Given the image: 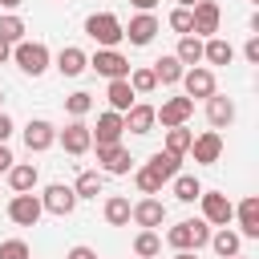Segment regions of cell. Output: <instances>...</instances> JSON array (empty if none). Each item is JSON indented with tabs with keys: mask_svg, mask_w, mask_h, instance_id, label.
<instances>
[{
	"mask_svg": "<svg viewBox=\"0 0 259 259\" xmlns=\"http://www.w3.org/2000/svg\"><path fill=\"white\" fill-rule=\"evenodd\" d=\"M206 121H210L214 130H227V125L235 121V101H231V97H223V93L214 89V93L206 97Z\"/></svg>",
	"mask_w": 259,
	"mask_h": 259,
	"instance_id": "obj_20",
	"label": "cell"
},
{
	"mask_svg": "<svg viewBox=\"0 0 259 259\" xmlns=\"http://www.w3.org/2000/svg\"><path fill=\"white\" fill-rule=\"evenodd\" d=\"M121 134H125V121H121V113H117V109H105V113L97 117V125H93V146L121 142Z\"/></svg>",
	"mask_w": 259,
	"mask_h": 259,
	"instance_id": "obj_17",
	"label": "cell"
},
{
	"mask_svg": "<svg viewBox=\"0 0 259 259\" xmlns=\"http://www.w3.org/2000/svg\"><path fill=\"white\" fill-rule=\"evenodd\" d=\"M16 158H12V150H8V142H0V174H8V166H12Z\"/></svg>",
	"mask_w": 259,
	"mask_h": 259,
	"instance_id": "obj_42",
	"label": "cell"
},
{
	"mask_svg": "<svg viewBox=\"0 0 259 259\" xmlns=\"http://www.w3.org/2000/svg\"><path fill=\"white\" fill-rule=\"evenodd\" d=\"M53 142H57V125H53V121L32 117V121L24 125V146H28V154H45Z\"/></svg>",
	"mask_w": 259,
	"mask_h": 259,
	"instance_id": "obj_16",
	"label": "cell"
},
{
	"mask_svg": "<svg viewBox=\"0 0 259 259\" xmlns=\"http://www.w3.org/2000/svg\"><path fill=\"white\" fill-rule=\"evenodd\" d=\"M243 57H247V65H259V36H247V45H243Z\"/></svg>",
	"mask_w": 259,
	"mask_h": 259,
	"instance_id": "obj_40",
	"label": "cell"
},
{
	"mask_svg": "<svg viewBox=\"0 0 259 259\" xmlns=\"http://www.w3.org/2000/svg\"><path fill=\"white\" fill-rule=\"evenodd\" d=\"M4 61H12V45H8V40H0V65H4Z\"/></svg>",
	"mask_w": 259,
	"mask_h": 259,
	"instance_id": "obj_45",
	"label": "cell"
},
{
	"mask_svg": "<svg viewBox=\"0 0 259 259\" xmlns=\"http://www.w3.org/2000/svg\"><path fill=\"white\" fill-rule=\"evenodd\" d=\"M170 182H174V198H178V202H194V198L202 194V182H198L194 174H174Z\"/></svg>",
	"mask_w": 259,
	"mask_h": 259,
	"instance_id": "obj_32",
	"label": "cell"
},
{
	"mask_svg": "<svg viewBox=\"0 0 259 259\" xmlns=\"http://www.w3.org/2000/svg\"><path fill=\"white\" fill-rule=\"evenodd\" d=\"M150 69H154V77H158V85H178V81H182V73H186V65H182V61H178L174 53H166V57H158V61H154Z\"/></svg>",
	"mask_w": 259,
	"mask_h": 259,
	"instance_id": "obj_25",
	"label": "cell"
},
{
	"mask_svg": "<svg viewBox=\"0 0 259 259\" xmlns=\"http://www.w3.org/2000/svg\"><path fill=\"white\" fill-rule=\"evenodd\" d=\"M174 57L190 69V65H202V36H194V32H186V36H178V49H174Z\"/></svg>",
	"mask_w": 259,
	"mask_h": 259,
	"instance_id": "obj_28",
	"label": "cell"
},
{
	"mask_svg": "<svg viewBox=\"0 0 259 259\" xmlns=\"http://www.w3.org/2000/svg\"><path fill=\"white\" fill-rule=\"evenodd\" d=\"M130 4H134L138 12H154V4H158V0H130Z\"/></svg>",
	"mask_w": 259,
	"mask_h": 259,
	"instance_id": "obj_44",
	"label": "cell"
},
{
	"mask_svg": "<svg viewBox=\"0 0 259 259\" xmlns=\"http://www.w3.org/2000/svg\"><path fill=\"white\" fill-rule=\"evenodd\" d=\"M105 223L109 227H130V198L125 194H109L105 198Z\"/></svg>",
	"mask_w": 259,
	"mask_h": 259,
	"instance_id": "obj_29",
	"label": "cell"
},
{
	"mask_svg": "<svg viewBox=\"0 0 259 259\" xmlns=\"http://www.w3.org/2000/svg\"><path fill=\"white\" fill-rule=\"evenodd\" d=\"M166 243L174 251H202L210 243V223L206 219H182L166 231Z\"/></svg>",
	"mask_w": 259,
	"mask_h": 259,
	"instance_id": "obj_1",
	"label": "cell"
},
{
	"mask_svg": "<svg viewBox=\"0 0 259 259\" xmlns=\"http://www.w3.org/2000/svg\"><path fill=\"white\" fill-rule=\"evenodd\" d=\"M57 69H61V77H81V73L89 69V53L77 49V45H65V49L57 53Z\"/></svg>",
	"mask_w": 259,
	"mask_h": 259,
	"instance_id": "obj_21",
	"label": "cell"
},
{
	"mask_svg": "<svg viewBox=\"0 0 259 259\" xmlns=\"http://www.w3.org/2000/svg\"><path fill=\"white\" fill-rule=\"evenodd\" d=\"M12 130H16V125H12V117L0 109V142H8V138H12Z\"/></svg>",
	"mask_w": 259,
	"mask_h": 259,
	"instance_id": "obj_43",
	"label": "cell"
},
{
	"mask_svg": "<svg viewBox=\"0 0 259 259\" xmlns=\"http://www.w3.org/2000/svg\"><path fill=\"white\" fill-rule=\"evenodd\" d=\"M93 150H97V166H101L105 174H130L134 158H130V150H125L121 142H109V146H93Z\"/></svg>",
	"mask_w": 259,
	"mask_h": 259,
	"instance_id": "obj_13",
	"label": "cell"
},
{
	"mask_svg": "<svg viewBox=\"0 0 259 259\" xmlns=\"http://www.w3.org/2000/svg\"><path fill=\"white\" fill-rule=\"evenodd\" d=\"M162 251V239H158V231H138L134 235V255H142V259H154Z\"/></svg>",
	"mask_w": 259,
	"mask_h": 259,
	"instance_id": "obj_34",
	"label": "cell"
},
{
	"mask_svg": "<svg viewBox=\"0 0 259 259\" xmlns=\"http://www.w3.org/2000/svg\"><path fill=\"white\" fill-rule=\"evenodd\" d=\"M121 121H125V130H130V134H138V138H142V134H150V130L158 125V121H154V105H150V101H134V105L121 113Z\"/></svg>",
	"mask_w": 259,
	"mask_h": 259,
	"instance_id": "obj_18",
	"label": "cell"
},
{
	"mask_svg": "<svg viewBox=\"0 0 259 259\" xmlns=\"http://www.w3.org/2000/svg\"><path fill=\"white\" fill-rule=\"evenodd\" d=\"M32 251H28V243L24 239H4L0 243V259H28Z\"/></svg>",
	"mask_w": 259,
	"mask_h": 259,
	"instance_id": "obj_39",
	"label": "cell"
},
{
	"mask_svg": "<svg viewBox=\"0 0 259 259\" xmlns=\"http://www.w3.org/2000/svg\"><path fill=\"white\" fill-rule=\"evenodd\" d=\"M251 4H259V0H251Z\"/></svg>",
	"mask_w": 259,
	"mask_h": 259,
	"instance_id": "obj_51",
	"label": "cell"
},
{
	"mask_svg": "<svg viewBox=\"0 0 259 259\" xmlns=\"http://www.w3.org/2000/svg\"><path fill=\"white\" fill-rule=\"evenodd\" d=\"M65 109H69V117H85V113L93 109V93H85V89L69 93V97H65Z\"/></svg>",
	"mask_w": 259,
	"mask_h": 259,
	"instance_id": "obj_37",
	"label": "cell"
},
{
	"mask_svg": "<svg viewBox=\"0 0 259 259\" xmlns=\"http://www.w3.org/2000/svg\"><path fill=\"white\" fill-rule=\"evenodd\" d=\"M40 214H45L40 194L24 190V194H12V198H8V219H12L16 227H36V223H40Z\"/></svg>",
	"mask_w": 259,
	"mask_h": 259,
	"instance_id": "obj_5",
	"label": "cell"
},
{
	"mask_svg": "<svg viewBox=\"0 0 259 259\" xmlns=\"http://www.w3.org/2000/svg\"><path fill=\"white\" fill-rule=\"evenodd\" d=\"M85 32L97 40V49H117V45L125 40V32H121V20H117L113 12H93V16L85 20Z\"/></svg>",
	"mask_w": 259,
	"mask_h": 259,
	"instance_id": "obj_3",
	"label": "cell"
},
{
	"mask_svg": "<svg viewBox=\"0 0 259 259\" xmlns=\"http://www.w3.org/2000/svg\"><path fill=\"white\" fill-rule=\"evenodd\" d=\"M190 113H194V97L182 93V97H166L162 109H154V121H162V130H170V125H186Z\"/></svg>",
	"mask_w": 259,
	"mask_h": 259,
	"instance_id": "obj_9",
	"label": "cell"
},
{
	"mask_svg": "<svg viewBox=\"0 0 259 259\" xmlns=\"http://www.w3.org/2000/svg\"><path fill=\"white\" fill-rule=\"evenodd\" d=\"M130 223H138L142 231L162 227V223H166V202H162V198H154V194H146V198L130 202Z\"/></svg>",
	"mask_w": 259,
	"mask_h": 259,
	"instance_id": "obj_8",
	"label": "cell"
},
{
	"mask_svg": "<svg viewBox=\"0 0 259 259\" xmlns=\"http://www.w3.org/2000/svg\"><path fill=\"white\" fill-rule=\"evenodd\" d=\"M158 28H162V24H158V16H154V12H138L130 24H121L125 40H130V45H138V49H142V45H150V40L158 36Z\"/></svg>",
	"mask_w": 259,
	"mask_h": 259,
	"instance_id": "obj_14",
	"label": "cell"
},
{
	"mask_svg": "<svg viewBox=\"0 0 259 259\" xmlns=\"http://www.w3.org/2000/svg\"><path fill=\"white\" fill-rule=\"evenodd\" d=\"M105 97H109V109H117V113H125V109L138 101V93L130 89V81H125V77H113V81H109V89H105Z\"/></svg>",
	"mask_w": 259,
	"mask_h": 259,
	"instance_id": "obj_26",
	"label": "cell"
},
{
	"mask_svg": "<svg viewBox=\"0 0 259 259\" xmlns=\"http://www.w3.org/2000/svg\"><path fill=\"white\" fill-rule=\"evenodd\" d=\"M174 259H198V251H178Z\"/></svg>",
	"mask_w": 259,
	"mask_h": 259,
	"instance_id": "obj_46",
	"label": "cell"
},
{
	"mask_svg": "<svg viewBox=\"0 0 259 259\" xmlns=\"http://www.w3.org/2000/svg\"><path fill=\"white\" fill-rule=\"evenodd\" d=\"M36 182H40V174H36L32 162H12V166H8V186H12V194L36 190Z\"/></svg>",
	"mask_w": 259,
	"mask_h": 259,
	"instance_id": "obj_22",
	"label": "cell"
},
{
	"mask_svg": "<svg viewBox=\"0 0 259 259\" xmlns=\"http://www.w3.org/2000/svg\"><path fill=\"white\" fill-rule=\"evenodd\" d=\"M0 105H4V89H0Z\"/></svg>",
	"mask_w": 259,
	"mask_h": 259,
	"instance_id": "obj_50",
	"label": "cell"
},
{
	"mask_svg": "<svg viewBox=\"0 0 259 259\" xmlns=\"http://www.w3.org/2000/svg\"><path fill=\"white\" fill-rule=\"evenodd\" d=\"M24 20L16 16V12H8V16H0V40H8V45H16V40H24Z\"/></svg>",
	"mask_w": 259,
	"mask_h": 259,
	"instance_id": "obj_36",
	"label": "cell"
},
{
	"mask_svg": "<svg viewBox=\"0 0 259 259\" xmlns=\"http://www.w3.org/2000/svg\"><path fill=\"white\" fill-rule=\"evenodd\" d=\"M12 61L20 65V73L40 77V73L49 69L53 53H49V45H45V40H16V45H12Z\"/></svg>",
	"mask_w": 259,
	"mask_h": 259,
	"instance_id": "obj_2",
	"label": "cell"
},
{
	"mask_svg": "<svg viewBox=\"0 0 259 259\" xmlns=\"http://www.w3.org/2000/svg\"><path fill=\"white\" fill-rule=\"evenodd\" d=\"M0 4H4V8H20L24 0H0Z\"/></svg>",
	"mask_w": 259,
	"mask_h": 259,
	"instance_id": "obj_47",
	"label": "cell"
},
{
	"mask_svg": "<svg viewBox=\"0 0 259 259\" xmlns=\"http://www.w3.org/2000/svg\"><path fill=\"white\" fill-rule=\"evenodd\" d=\"M206 247H214L219 259H231V255L243 251V235L231 231V227H219V231H210V243H206Z\"/></svg>",
	"mask_w": 259,
	"mask_h": 259,
	"instance_id": "obj_23",
	"label": "cell"
},
{
	"mask_svg": "<svg viewBox=\"0 0 259 259\" xmlns=\"http://www.w3.org/2000/svg\"><path fill=\"white\" fill-rule=\"evenodd\" d=\"M77 190L73 186H65V182H49L45 186V194H40V206L49 210V214H57V219H65V214H73L77 210Z\"/></svg>",
	"mask_w": 259,
	"mask_h": 259,
	"instance_id": "obj_4",
	"label": "cell"
},
{
	"mask_svg": "<svg viewBox=\"0 0 259 259\" xmlns=\"http://www.w3.org/2000/svg\"><path fill=\"white\" fill-rule=\"evenodd\" d=\"M235 219H239V235L243 239H259V194H247L235 206Z\"/></svg>",
	"mask_w": 259,
	"mask_h": 259,
	"instance_id": "obj_19",
	"label": "cell"
},
{
	"mask_svg": "<svg viewBox=\"0 0 259 259\" xmlns=\"http://www.w3.org/2000/svg\"><path fill=\"white\" fill-rule=\"evenodd\" d=\"M190 20H194V36H219V20H223V12H219V4L214 0H198L194 8H190Z\"/></svg>",
	"mask_w": 259,
	"mask_h": 259,
	"instance_id": "obj_12",
	"label": "cell"
},
{
	"mask_svg": "<svg viewBox=\"0 0 259 259\" xmlns=\"http://www.w3.org/2000/svg\"><path fill=\"white\" fill-rule=\"evenodd\" d=\"M174 4H178V8H194L198 0H174Z\"/></svg>",
	"mask_w": 259,
	"mask_h": 259,
	"instance_id": "obj_48",
	"label": "cell"
},
{
	"mask_svg": "<svg viewBox=\"0 0 259 259\" xmlns=\"http://www.w3.org/2000/svg\"><path fill=\"white\" fill-rule=\"evenodd\" d=\"M73 190H77V198H97L101 194V170H81Z\"/></svg>",
	"mask_w": 259,
	"mask_h": 259,
	"instance_id": "obj_33",
	"label": "cell"
},
{
	"mask_svg": "<svg viewBox=\"0 0 259 259\" xmlns=\"http://www.w3.org/2000/svg\"><path fill=\"white\" fill-rule=\"evenodd\" d=\"M186 154H194L198 166H214V162L223 158V134H219V130H202V134H194V142H190Z\"/></svg>",
	"mask_w": 259,
	"mask_h": 259,
	"instance_id": "obj_10",
	"label": "cell"
},
{
	"mask_svg": "<svg viewBox=\"0 0 259 259\" xmlns=\"http://www.w3.org/2000/svg\"><path fill=\"white\" fill-rule=\"evenodd\" d=\"M146 166H150V170H154V174H158L162 182H170V178L178 174V166H182V158H178V154H170V150H154Z\"/></svg>",
	"mask_w": 259,
	"mask_h": 259,
	"instance_id": "obj_27",
	"label": "cell"
},
{
	"mask_svg": "<svg viewBox=\"0 0 259 259\" xmlns=\"http://www.w3.org/2000/svg\"><path fill=\"white\" fill-rule=\"evenodd\" d=\"M89 69L113 81V77H125V73H130V61H125L117 49H97V53L89 57Z\"/></svg>",
	"mask_w": 259,
	"mask_h": 259,
	"instance_id": "obj_15",
	"label": "cell"
},
{
	"mask_svg": "<svg viewBox=\"0 0 259 259\" xmlns=\"http://www.w3.org/2000/svg\"><path fill=\"white\" fill-rule=\"evenodd\" d=\"M198 202H202V219H206L210 227H231V219H235V202H231L227 194H219V190H202Z\"/></svg>",
	"mask_w": 259,
	"mask_h": 259,
	"instance_id": "obj_7",
	"label": "cell"
},
{
	"mask_svg": "<svg viewBox=\"0 0 259 259\" xmlns=\"http://www.w3.org/2000/svg\"><path fill=\"white\" fill-rule=\"evenodd\" d=\"M65 259H97V251L93 247H85V243H77V247H69V255Z\"/></svg>",
	"mask_w": 259,
	"mask_h": 259,
	"instance_id": "obj_41",
	"label": "cell"
},
{
	"mask_svg": "<svg viewBox=\"0 0 259 259\" xmlns=\"http://www.w3.org/2000/svg\"><path fill=\"white\" fill-rule=\"evenodd\" d=\"M57 142L65 146V154L81 158V154H89V150H93V130H89L81 117H73L65 130H57Z\"/></svg>",
	"mask_w": 259,
	"mask_h": 259,
	"instance_id": "obj_6",
	"label": "cell"
},
{
	"mask_svg": "<svg viewBox=\"0 0 259 259\" xmlns=\"http://www.w3.org/2000/svg\"><path fill=\"white\" fill-rule=\"evenodd\" d=\"M134 259H142V255H134Z\"/></svg>",
	"mask_w": 259,
	"mask_h": 259,
	"instance_id": "obj_52",
	"label": "cell"
},
{
	"mask_svg": "<svg viewBox=\"0 0 259 259\" xmlns=\"http://www.w3.org/2000/svg\"><path fill=\"white\" fill-rule=\"evenodd\" d=\"M231 259H247V255H243V251H239V255H231Z\"/></svg>",
	"mask_w": 259,
	"mask_h": 259,
	"instance_id": "obj_49",
	"label": "cell"
},
{
	"mask_svg": "<svg viewBox=\"0 0 259 259\" xmlns=\"http://www.w3.org/2000/svg\"><path fill=\"white\" fill-rule=\"evenodd\" d=\"M134 186H138L142 194H162V186H166V182H162L150 166H138V170H134Z\"/></svg>",
	"mask_w": 259,
	"mask_h": 259,
	"instance_id": "obj_35",
	"label": "cell"
},
{
	"mask_svg": "<svg viewBox=\"0 0 259 259\" xmlns=\"http://www.w3.org/2000/svg\"><path fill=\"white\" fill-rule=\"evenodd\" d=\"M182 89H186V97H210L219 85H214V69H206V65H190L186 73H182V81H178Z\"/></svg>",
	"mask_w": 259,
	"mask_h": 259,
	"instance_id": "obj_11",
	"label": "cell"
},
{
	"mask_svg": "<svg viewBox=\"0 0 259 259\" xmlns=\"http://www.w3.org/2000/svg\"><path fill=\"white\" fill-rule=\"evenodd\" d=\"M190 142H194V130H186V125H170V130H166V146H162V150H170V154L186 158Z\"/></svg>",
	"mask_w": 259,
	"mask_h": 259,
	"instance_id": "obj_30",
	"label": "cell"
},
{
	"mask_svg": "<svg viewBox=\"0 0 259 259\" xmlns=\"http://www.w3.org/2000/svg\"><path fill=\"white\" fill-rule=\"evenodd\" d=\"M202 61L206 65H231L235 61V45L223 40V36H206L202 40Z\"/></svg>",
	"mask_w": 259,
	"mask_h": 259,
	"instance_id": "obj_24",
	"label": "cell"
},
{
	"mask_svg": "<svg viewBox=\"0 0 259 259\" xmlns=\"http://www.w3.org/2000/svg\"><path fill=\"white\" fill-rule=\"evenodd\" d=\"M166 24L178 32V36H186L190 28H194V20H190V8H170V16H166Z\"/></svg>",
	"mask_w": 259,
	"mask_h": 259,
	"instance_id": "obj_38",
	"label": "cell"
},
{
	"mask_svg": "<svg viewBox=\"0 0 259 259\" xmlns=\"http://www.w3.org/2000/svg\"><path fill=\"white\" fill-rule=\"evenodd\" d=\"M125 81H130V89H134L138 97H150V93L158 89V77H154V69H130V73H125Z\"/></svg>",
	"mask_w": 259,
	"mask_h": 259,
	"instance_id": "obj_31",
	"label": "cell"
}]
</instances>
